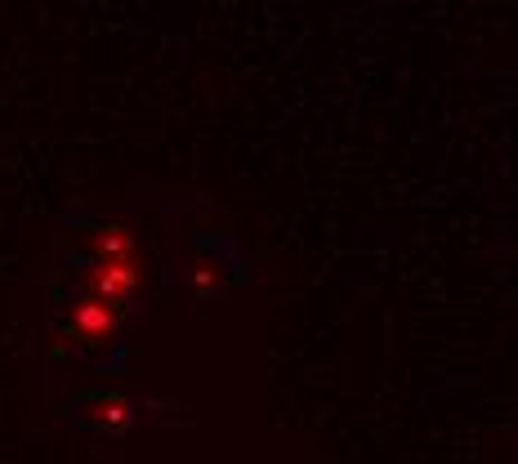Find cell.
Returning a JSON list of instances; mask_svg holds the SVG:
<instances>
[{
	"instance_id": "6da1fadb",
	"label": "cell",
	"mask_w": 518,
	"mask_h": 464,
	"mask_svg": "<svg viewBox=\"0 0 518 464\" xmlns=\"http://www.w3.org/2000/svg\"><path fill=\"white\" fill-rule=\"evenodd\" d=\"M112 326L117 322H112V308L103 304V299H85V304L72 313V331H76V340H85V344L108 340Z\"/></svg>"
},
{
	"instance_id": "7a4b0ae2",
	"label": "cell",
	"mask_w": 518,
	"mask_h": 464,
	"mask_svg": "<svg viewBox=\"0 0 518 464\" xmlns=\"http://www.w3.org/2000/svg\"><path fill=\"white\" fill-rule=\"evenodd\" d=\"M94 406H99V415H94V420L112 424V429H117V424H126V402H121V398H99Z\"/></svg>"
}]
</instances>
